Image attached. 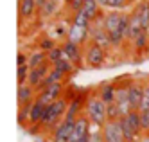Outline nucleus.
<instances>
[{
  "instance_id": "25",
  "label": "nucleus",
  "mask_w": 149,
  "mask_h": 142,
  "mask_svg": "<svg viewBox=\"0 0 149 142\" xmlns=\"http://www.w3.org/2000/svg\"><path fill=\"white\" fill-rule=\"evenodd\" d=\"M65 58V52H63V47L61 45H56L54 49H50L49 52H47V61L50 63V65H56L59 59H63Z\"/></svg>"
},
{
  "instance_id": "16",
  "label": "nucleus",
  "mask_w": 149,
  "mask_h": 142,
  "mask_svg": "<svg viewBox=\"0 0 149 142\" xmlns=\"http://www.w3.org/2000/svg\"><path fill=\"white\" fill-rule=\"evenodd\" d=\"M133 13L142 22V27L146 32H149V0H138L133 6Z\"/></svg>"
},
{
  "instance_id": "27",
  "label": "nucleus",
  "mask_w": 149,
  "mask_h": 142,
  "mask_svg": "<svg viewBox=\"0 0 149 142\" xmlns=\"http://www.w3.org/2000/svg\"><path fill=\"white\" fill-rule=\"evenodd\" d=\"M106 115H108V121H119V119H122V113L115 103L106 106Z\"/></svg>"
},
{
  "instance_id": "33",
  "label": "nucleus",
  "mask_w": 149,
  "mask_h": 142,
  "mask_svg": "<svg viewBox=\"0 0 149 142\" xmlns=\"http://www.w3.org/2000/svg\"><path fill=\"white\" fill-rule=\"evenodd\" d=\"M27 59H29V54L18 52L16 54V67H20V65H27Z\"/></svg>"
},
{
  "instance_id": "1",
  "label": "nucleus",
  "mask_w": 149,
  "mask_h": 142,
  "mask_svg": "<svg viewBox=\"0 0 149 142\" xmlns=\"http://www.w3.org/2000/svg\"><path fill=\"white\" fill-rule=\"evenodd\" d=\"M68 101H70V95H63L59 97L58 101L50 103L47 108H45V113H43V119H41L40 126L34 129L33 133H43V135H49L52 129H54L67 113V108H68Z\"/></svg>"
},
{
  "instance_id": "3",
  "label": "nucleus",
  "mask_w": 149,
  "mask_h": 142,
  "mask_svg": "<svg viewBox=\"0 0 149 142\" xmlns=\"http://www.w3.org/2000/svg\"><path fill=\"white\" fill-rule=\"evenodd\" d=\"M108 59V50L95 45L93 41H88L83 45V63L88 69H101Z\"/></svg>"
},
{
  "instance_id": "32",
  "label": "nucleus",
  "mask_w": 149,
  "mask_h": 142,
  "mask_svg": "<svg viewBox=\"0 0 149 142\" xmlns=\"http://www.w3.org/2000/svg\"><path fill=\"white\" fill-rule=\"evenodd\" d=\"M54 47H56V40H54V38H50V36L43 38V40L38 43V49H41L43 52H49L50 49H54Z\"/></svg>"
},
{
  "instance_id": "11",
  "label": "nucleus",
  "mask_w": 149,
  "mask_h": 142,
  "mask_svg": "<svg viewBox=\"0 0 149 142\" xmlns=\"http://www.w3.org/2000/svg\"><path fill=\"white\" fill-rule=\"evenodd\" d=\"M61 47H63V52H65V58H68L74 65H77V69L81 65H84L83 63V45H77V43L67 40L65 43H61Z\"/></svg>"
},
{
  "instance_id": "20",
  "label": "nucleus",
  "mask_w": 149,
  "mask_h": 142,
  "mask_svg": "<svg viewBox=\"0 0 149 142\" xmlns=\"http://www.w3.org/2000/svg\"><path fill=\"white\" fill-rule=\"evenodd\" d=\"M58 9H59V2H58V0H47L45 4L40 6L38 15L41 18H49V16H54L58 13Z\"/></svg>"
},
{
  "instance_id": "4",
  "label": "nucleus",
  "mask_w": 149,
  "mask_h": 142,
  "mask_svg": "<svg viewBox=\"0 0 149 142\" xmlns=\"http://www.w3.org/2000/svg\"><path fill=\"white\" fill-rule=\"evenodd\" d=\"M74 124H76V121L63 117V121L49 133V142H70V137H72V132H74Z\"/></svg>"
},
{
  "instance_id": "31",
  "label": "nucleus",
  "mask_w": 149,
  "mask_h": 142,
  "mask_svg": "<svg viewBox=\"0 0 149 142\" xmlns=\"http://www.w3.org/2000/svg\"><path fill=\"white\" fill-rule=\"evenodd\" d=\"M140 112L144 110H149V79L144 81V94H142V103H140Z\"/></svg>"
},
{
  "instance_id": "13",
  "label": "nucleus",
  "mask_w": 149,
  "mask_h": 142,
  "mask_svg": "<svg viewBox=\"0 0 149 142\" xmlns=\"http://www.w3.org/2000/svg\"><path fill=\"white\" fill-rule=\"evenodd\" d=\"M50 69H52V65L49 61L43 63V65H40V67H36V69H31L29 78H27V83L31 86H34V88H38V86L45 81V78H47V74L50 72Z\"/></svg>"
},
{
  "instance_id": "23",
  "label": "nucleus",
  "mask_w": 149,
  "mask_h": 142,
  "mask_svg": "<svg viewBox=\"0 0 149 142\" xmlns=\"http://www.w3.org/2000/svg\"><path fill=\"white\" fill-rule=\"evenodd\" d=\"M33 103H34V101H33ZM33 103L24 104V106H18V117H16V121H18L20 126H24V128H29V119H31Z\"/></svg>"
},
{
  "instance_id": "19",
  "label": "nucleus",
  "mask_w": 149,
  "mask_h": 142,
  "mask_svg": "<svg viewBox=\"0 0 149 142\" xmlns=\"http://www.w3.org/2000/svg\"><path fill=\"white\" fill-rule=\"evenodd\" d=\"M79 11H83V13L86 15V18L90 22H93L95 18L102 13V7H101V4L97 2V0H84V4H83V7Z\"/></svg>"
},
{
  "instance_id": "34",
  "label": "nucleus",
  "mask_w": 149,
  "mask_h": 142,
  "mask_svg": "<svg viewBox=\"0 0 149 142\" xmlns=\"http://www.w3.org/2000/svg\"><path fill=\"white\" fill-rule=\"evenodd\" d=\"M97 2L101 4V7H102V9H106V2H108V0H97Z\"/></svg>"
},
{
  "instance_id": "28",
  "label": "nucleus",
  "mask_w": 149,
  "mask_h": 142,
  "mask_svg": "<svg viewBox=\"0 0 149 142\" xmlns=\"http://www.w3.org/2000/svg\"><path fill=\"white\" fill-rule=\"evenodd\" d=\"M88 142H104V133H102V128H99V126H93V124H92Z\"/></svg>"
},
{
  "instance_id": "35",
  "label": "nucleus",
  "mask_w": 149,
  "mask_h": 142,
  "mask_svg": "<svg viewBox=\"0 0 149 142\" xmlns=\"http://www.w3.org/2000/svg\"><path fill=\"white\" fill-rule=\"evenodd\" d=\"M36 2H38V7H40L41 4H45V2H47V0H36Z\"/></svg>"
},
{
  "instance_id": "24",
  "label": "nucleus",
  "mask_w": 149,
  "mask_h": 142,
  "mask_svg": "<svg viewBox=\"0 0 149 142\" xmlns=\"http://www.w3.org/2000/svg\"><path fill=\"white\" fill-rule=\"evenodd\" d=\"M52 67H54L56 70H59L61 74H65L67 78H68V76H72V74H74V70L77 69V65H74L68 58H63V59H59L56 65H52Z\"/></svg>"
},
{
  "instance_id": "10",
  "label": "nucleus",
  "mask_w": 149,
  "mask_h": 142,
  "mask_svg": "<svg viewBox=\"0 0 149 142\" xmlns=\"http://www.w3.org/2000/svg\"><path fill=\"white\" fill-rule=\"evenodd\" d=\"M104 142H126L122 128H120V119L119 121H108L102 126Z\"/></svg>"
},
{
  "instance_id": "8",
  "label": "nucleus",
  "mask_w": 149,
  "mask_h": 142,
  "mask_svg": "<svg viewBox=\"0 0 149 142\" xmlns=\"http://www.w3.org/2000/svg\"><path fill=\"white\" fill-rule=\"evenodd\" d=\"M142 94H144V81L142 79H130L127 81V95H130L131 110H138L140 108Z\"/></svg>"
},
{
  "instance_id": "12",
  "label": "nucleus",
  "mask_w": 149,
  "mask_h": 142,
  "mask_svg": "<svg viewBox=\"0 0 149 142\" xmlns=\"http://www.w3.org/2000/svg\"><path fill=\"white\" fill-rule=\"evenodd\" d=\"M38 2L36 0H18V16L24 22H31L38 16Z\"/></svg>"
},
{
  "instance_id": "22",
  "label": "nucleus",
  "mask_w": 149,
  "mask_h": 142,
  "mask_svg": "<svg viewBox=\"0 0 149 142\" xmlns=\"http://www.w3.org/2000/svg\"><path fill=\"white\" fill-rule=\"evenodd\" d=\"M43 63H47V52H43L41 49H36V50H33L29 54L27 65L31 69H36V67H40V65H43Z\"/></svg>"
},
{
  "instance_id": "7",
  "label": "nucleus",
  "mask_w": 149,
  "mask_h": 142,
  "mask_svg": "<svg viewBox=\"0 0 149 142\" xmlns=\"http://www.w3.org/2000/svg\"><path fill=\"white\" fill-rule=\"evenodd\" d=\"M67 40L77 43V45H86L90 41V25H79V24L70 22Z\"/></svg>"
},
{
  "instance_id": "2",
  "label": "nucleus",
  "mask_w": 149,
  "mask_h": 142,
  "mask_svg": "<svg viewBox=\"0 0 149 142\" xmlns=\"http://www.w3.org/2000/svg\"><path fill=\"white\" fill-rule=\"evenodd\" d=\"M83 113L88 117V121L93 126L102 128L108 122V115H106V103L97 95V92H88L84 97V106H83Z\"/></svg>"
},
{
  "instance_id": "17",
  "label": "nucleus",
  "mask_w": 149,
  "mask_h": 142,
  "mask_svg": "<svg viewBox=\"0 0 149 142\" xmlns=\"http://www.w3.org/2000/svg\"><path fill=\"white\" fill-rule=\"evenodd\" d=\"M45 104L40 103L38 99L33 103V110H31V119H29V129L31 132H34V129L40 126L41 119H43V113H45Z\"/></svg>"
},
{
  "instance_id": "6",
  "label": "nucleus",
  "mask_w": 149,
  "mask_h": 142,
  "mask_svg": "<svg viewBox=\"0 0 149 142\" xmlns=\"http://www.w3.org/2000/svg\"><path fill=\"white\" fill-rule=\"evenodd\" d=\"M90 129H92V122L88 121V117L84 113H81L77 117L76 124H74V132H72L70 142H88Z\"/></svg>"
},
{
  "instance_id": "18",
  "label": "nucleus",
  "mask_w": 149,
  "mask_h": 142,
  "mask_svg": "<svg viewBox=\"0 0 149 142\" xmlns=\"http://www.w3.org/2000/svg\"><path fill=\"white\" fill-rule=\"evenodd\" d=\"M122 11H110V13H104V29L108 31V34L115 32L119 29L120 22H122Z\"/></svg>"
},
{
  "instance_id": "29",
  "label": "nucleus",
  "mask_w": 149,
  "mask_h": 142,
  "mask_svg": "<svg viewBox=\"0 0 149 142\" xmlns=\"http://www.w3.org/2000/svg\"><path fill=\"white\" fill-rule=\"evenodd\" d=\"M127 4H130V0H108V2H106V9H110V11H122Z\"/></svg>"
},
{
  "instance_id": "30",
  "label": "nucleus",
  "mask_w": 149,
  "mask_h": 142,
  "mask_svg": "<svg viewBox=\"0 0 149 142\" xmlns=\"http://www.w3.org/2000/svg\"><path fill=\"white\" fill-rule=\"evenodd\" d=\"M140 112V110H138ZM140 128H142V135L147 137L149 135V110L140 112Z\"/></svg>"
},
{
  "instance_id": "5",
  "label": "nucleus",
  "mask_w": 149,
  "mask_h": 142,
  "mask_svg": "<svg viewBox=\"0 0 149 142\" xmlns=\"http://www.w3.org/2000/svg\"><path fill=\"white\" fill-rule=\"evenodd\" d=\"M63 95H65V83H52V85L45 86L43 90L38 92L36 99L40 103H43L45 106H49L50 103L58 101L59 97H63Z\"/></svg>"
},
{
  "instance_id": "26",
  "label": "nucleus",
  "mask_w": 149,
  "mask_h": 142,
  "mask_svg": "<svg viewBox=\"0 0 149 142\" xmlns=\"http://www.w3.org/2000/svg\"><path fill=\"white\" fill-rule=\"evenodd\" d=\"M29 72H31V67H29V65H20V67H16V83H18V85L27 83Z\"/></svg>"
},
{
  "instance_id": "9",
  "label": "nucleus",
  "mask_w": 149,
  "mask_h": 142,
  "mask_svg": "<svg viewBox=\"0 0 149 142\" xmlns=\"http://www.w3.org/2000/svg\"><path fill=\"white\" fill-rule=\"evenodd\" d=\"M115 104L119 106V110L124 115L131 112V104H130V95H127V81L117 83V94H115Z\"/></svg>"
},
{
  "instance_id": "21",
  "label": "nucleus",
  "mask_w": 149,
  "mask_h": 142,
  "mask_svg": "<svg viewBox=\"0 0 149 142\" xmlns=\"http://www.w3.org/2000/svg\"><path fill=\"white\" fill-rule=\"evenodd\" d=\"M120 128H122V133H124V139H126V142H140L144 137L140 135V133H136L135 129L127 124V121L122 117L120 119Z\"/></svg>"
},
{
  "instance_id": "14",
  "label": "nucleus",
  "mask_w": 149,
  "mask_h": 142,
  "mask_svg": "<svg viewBox=\"0 0 149 142\" xmlns=\"http://www.w3.org/2000/svg\"><path fill=\"white\" fill-rule=\"evenodd\" d=\"M36 88L34 86H31L29 83H24V85H18V90H16V103L18 106H24V104H29L36 101Z\"/></svg>"
},
{
  "instance_id": "15",
  "label": "nucleus",
  "mask_w": 149,
  "mask_h": 142,
  "mask_svg": "<svg viewBox=\"0 0 149 142\" xmlns=\"http://www.w3.org/2000/svg\"><path fill=\"white\" fill-rule=\"evenodd\" d=\"M97 95L102 99V103H106V106L115 103V94H117V83L115 81H104L95 88Z\"/></svg>"
}]
</instances>
